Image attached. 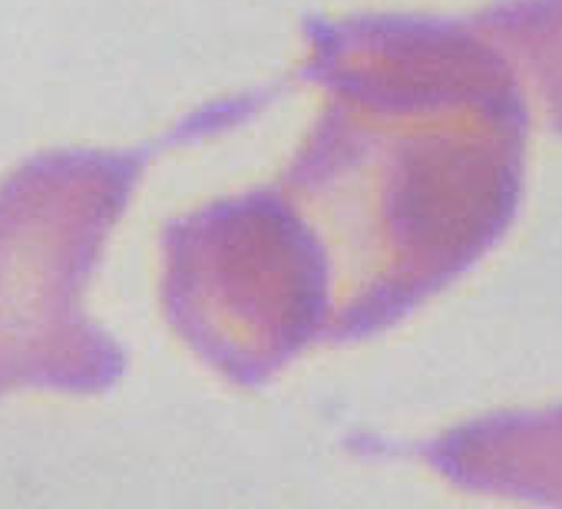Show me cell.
Instances as JSON below:
<instances>
[{
	"label": "cell",
	"instance_id": "2",
	"mask_svg": "<svg viewBox=\"0 0 562 509\" xmlns=\"http://www.w3.org/2000/svg\"><path fill=\"white\" fill-rule=\"evenodd\" d=\"M278 93L271 83L215 100L126 152H44L0 182V394H100L123 377L126 351L87 318L83 292L133 185L159 152L225 133Z\"/></svg>",
	"mask_w": 562,
	"mask_h": 509
},
{
	"label": "cell",
	"instance_id": "4",
	"mask_svg": "<svg viewBox=\"0 0 562 509\" xmlns=\"http://www.w3.org/2000/svg\"><path fill=\"white\" fill-rule=\"evenodd\" d=\"M417 460L467 493L562 506V404L457 423L417 443Z\"/></svg>",
	"mask_w": 562,
	"mask_h": 509
},
{
	"label": "cell",
	"instance_id": "5",
	"mask_svg": "<svg viewBox=\"0 0 562 509\" xmlns=\"http://www.w3.org/2000/svg\"><path fill=\"white\" fill-rule=\"evenodd\" d=\"M470 21L509 57L562 136V0H499Z\"/></svg>",
	"mask_w": 562,
	"mask_h": 509
},
{
	"label": "cell",
	"instance_id": "3",
	"mask_svg": "<svg viewBox=\"0 0 562 509\" xmlns=\"http://www.w3.org/2000/svg\"><path fill=\"white\" fill-rule=\"evenodd\" d=\"M159 241L166 321L225 381L258 387L325 344V275L271 185L176 215Z\"/></svg>",
	"mask_w": 562,
	"mask_h": 509
},
{
	"label": "cell",
	"instance_id": "1",
	"mask_svg": "<svg viewBox=\"0 0 562 509\" xmlns=\"http://www.w3.org/2000/svg\"><path fill=\"white\" fill-rule=\"evenodd\" d=\"M305 41L299 80L328 103L271 189L322 265L325 344H351L447 292L509 231L529 103L470 18H315Z\"/></svg>",
	"mask_w": 562,
	"mask_h": 509
}]
</instances>
